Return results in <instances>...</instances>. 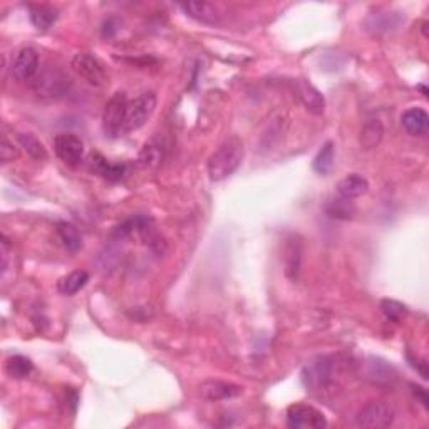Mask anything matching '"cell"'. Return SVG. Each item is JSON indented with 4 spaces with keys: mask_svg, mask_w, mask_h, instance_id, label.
Here are the masks:
<instances>
[{
    "mask_svg": "<svg viewBox=\"0 0 429 429\" xmlns=\"http://www.w3.org/2000/svg\"><path fill=\"white\" fill-rule=\"evenodd\" d=\"M380 310H383V314L386 315L388 321L391 322H401L402 319L406 317V314H408L406 305H402L401 302L397 300H389V299L380 302Z\"/></svg>",
    "mask_w": 429,
    "mask_h": 429,
    "instance_id": "obj_26",
    "label": "cell"
},
{
    "mask_svg": "<svg viewBox=\"0 0 429 429\" xmlns=\"http://www.w3.org/2000/svg\"><path fill=\"white\" fill-rule=\"evenodd\" d=\"M367 190H369V181L359 173L347 174V177L340 179L339 185H337V191H339V195L345 200L359 198V196L366 195Z\"/></svg>",
    "mask_w": 429,
    "mask_h": 429,
    "instance_id": "obj_15",
    "label": "cell"
},
{
    "mask_svg": "<svg viewBox=\"0 0 429 429\" xmlns=\"http://www.w3.org/2000/svg\"><path fill=\"white\" fill-rule=\"evenodd\" d=\"M54 151L63 163L77 166L84 158V143L71 133H60L54 138Z\"/></svg>",
    "mask_w": 429,
    "mask_h": 429,
    "instance_id": "obj_8",
    "label": "cell"
},
{
    "mask_svg": "<svg viewBox=\"0 0 429 429\" xmlns=\"http://www.w3.org/2000/svg\"><path fill=\"white\" fill-rule=\"evenodd\" d=\"M126 109H128V98L124 93H116L104 106L103 129L109 138H117L121 133H124Z\"/></svg>",
    "mask_w": 429,
    "mask_h": 429,
    "instance_id": "obj_4",
    "label": "cell"
},
{
    "mask_svg": "<svg viewBox=\"0 0 429 429\" xmlns=\"http://www.w3.org/2000/svg\"><path fill=\"white\" fill-rule=\"evenodd\" d=\"M56 231H58L59 240L63 242L65 250L71 252V253H76V252L81 250V248H82V236H81V233H79V230L76 229V226L72 225V223L60 222V223H58V229H56Z\"/></svg>",
    "mask_w": 429,
    "mask_h": 429,
    "instance_id": "obj_17",
    "label": "cell"
},
{
    "mask_svg": "<svg viewBox=\"0 0 429 429\" xmlns=\"http://www.w3.org/2000/svg\"><path fill=\"white\" fill-rule=\"evenodd\" d=\"M327 213H329V217L332 218H339V220H349V218L352 217L354 208L351 207V203H349V200H335L332 201V203L327 207Z\"/></svg>",
    "mask_w": 429,
    "mask_h": 429,
    "instance_id": "obj_27",
    "label": "cell"
},
{
    "mask_svg": "<svg viewBox=\"0 0 429 429\" xmlns=\"http://www.w3.org/2000/svg\"><path fill=\"white\" fill-rule=\"evenodd\" d=\"M295 89H297V96H299V99L302 101V104H304L307 111L317 116L326 111V99H324L322 93L317 89V87L310 84L309 81L299 79L295 84Z\"/></svg>",
    "mask_w": 429,
    "mask_h": 429,
    "instance_id": "obj_11",
    "label": "cell"
},
{
    "mask_svg": "<svg viewBox=\"0 0 429 429\" xmlns=\"http://www.w3.org/2000/svg\"><path fill=\"white\" fill-rule=\"evenodd\" d=\"M307 371H309V376H305V378H309L307 386L310 384V386L322 388L332 379V367L329 362L326 361V359H322L321 362H315V364Z\"/></svg>",
    "mask_w": 429,
    "mask_h": 429,
    "instance_id": "obj_24",
    "label": "cell"
},
{
    "mask_svg": "<svg viewBox=\"0 0 429 429\" xmlns=\"http://www.w3.org/2000/svg\"><path fill=\"white\" fill-rule=\"evenodd\" d=\"M302 253H304V245L299 236L292 235L290 238H287L283 247V272L292 282H295L300 275Z\"/></svg>",
    "mask_w": 429,
    "mask_h": 429,
    "instance_id": "obj_10",
    "label": "cell"
},
{
    "mask_svg": "<svg viewBox=\"0 0 429 429\" xmlns=\"http://www.w3.org/2000/svg\"><path fill=\"white\" fill-rule=\"evenodd\" d=\"M89 282V275L84 270H76V272H71L69 275H65L64 278L59 280V290L64 295H74L79 290L86 287V283Z\"/></svg>",
    "mask_w": 429,
    "mask_h": 429,
    "instance_id": "obj_21",
    "label": "cell"
},
{
    "mask_svg": "<svg viewBox=\"0 0 429 429\" xmlns=\"http://www.w3.org/2000/svg\"><path fill=\"white\" fill-rule=\"evenodd\" d=\"M181 8L188 15L193 17L195 20L203 22V24L214 25L222 19L220 8L210 2H188L181 4Z\"/></svg>",
    "mask_w": 429,
    "mask_h": 429,
    "instance_id": "obj_13",
    "label": "cell"
},
{
    "mask_svg": "<svg viewBox=\"0 0 429 429\" xmlns=\"http://www.w3.org/2000/svg\"><path fill=\"white\" fill-rule=\"evenodd\" d=\"M201 394L205 399L208 401H222V399H231L242 394V388L235 386L230 383H222V380H207L201 386Z\"/></svg>",
    "mask_w": 429,
    "mask_h": 429,
    "instance_id": "obj_14",
    "label": "cell"
},
{
    "mask_svg": "<svg viewBox=\"0 0 429 429\" xmlns=\"http://www.w3.org/2000/svg\"><path fill=\"white\" fill-rule=\"evenodd\" d=\"M156 103V94L153 91H146V93H141L134 99L128 101L124 133H131V131H138L139 128H143L153 113H155Z\"/></svg>",
    "mask_w": 429,
    "mask_h": 429,
    "instance_id": "obj_3",
    "label": "cell"
},
{
    "mask_svg": "<svg viewBox=\"0 0 429 429\" xmlns=\"http://www.w3.org/2000/svg\"><path fill=\"white\" fill-rule=\"evenodd\" d=\"M29 17L34 27L47 30L58 20V11L49 6H29Z\"/></svg>",
    "mask_w": 429,
    "mask_h": 429,
    "instance_id": "obj_18",
    "label": "cell"
},
{
    "mask_svg": "<svg viewBox=\"0 0 429 429\" xmlns=\"http://www.w3.org/2000/svg\"><path fill=\"white\" fill-rule=\"evenodd\" d=\"M334 156H335L334 143L327 141L321 148V151L317 153V156L314 158V163H312L314 172L324 174V177L329 174L332 172V168H334Z\"/></svg>",
    "mask_w": 429,
    "mask_h": 429,
    "instance_id": "obj_20",
    "label": "cell"
},
{
    "mask_svg": "<svg viewBox=\"0 0 429 429\" xmlns=\"http://www.w3.org/2000/svg\"><path fill=\"white\" fill-rule=\"evenodd\" d=\"M72 69L76 71L79 77H82L87 84L91 86H104L108 81V74L104 65L99 63L94 56L82 52V54L74 56Z\"/></svg>",
    "mask_w": 429,
    "mask_h": 429,
    "instance_id": "obj_7",
    "label": "cell"
},
{
    "mask_svg": "<svg viewBox=\"0 0 429 429\" xmlns=\"http://www.w3.org/2000/svg\"><path fill=\"white\" fill-rule=\"evenodd\" d=\"M17 158H19V148L11 139L4 138L2 146H0V160H2V163H11V161L17 160Z\"/></svg>",
    "mask_w": 429,
    "mask_h": 429,
    "instance_id": "obj_29",
    "label": "cell"
},
{
    "mask_svg": "<svg viewBox=\"0 0 429 429\" xmlns=\"http://www.w3.org/2000/svg\"><path fill=\"white\" fill-rule=\"evenodd\" d=\"M245 156L243 141L238 136L225 139L208 160V177L212 181H223L233 174Z\"/></svg>",
    "mask_w": 429,
    "mask_h": 429,
    "instance_id": "obj_1",
    "label": "cell"
},
{
    "mask_svg": "<svg viewBox=\"0 0 429 429\" xmlns=\"http://www.w3.org/2000/svg\"><path fill=\"white\" fill-rule=\"evenodd\" d=\"M32 89L41 98H63L71 89V77L58 68H46L32 79Z\"/></svg>",
    "mask_w": 429,
    "mask_h": 429,
    "instance_id": "obj_2",
    "label": "cell"
},
{
    "mask_svg": "<svg viewBox=\"0 0 429 429\" xmlns=\"http://www.w3.org/2000/svg\"><path fill=\"white\" fill-rule=\"evenodd\" d=\"M401 124L411 136H423L429 128V116L423 108H409L401 115Z\"/></svg>",
    "mask_w": 429,
    "mask_h": 429,
    "instance_id": "obj_12",
    "label": "cell"
},
{
    "mask_svg": "<svg viewBox=\"0 0 429 429\" xmlns=\"http://www.w3.org/2000/svg\"><path fill=\"white\" fill-rule=\"evenodd\" d=\"M34 366L30 362L29 357L25 356H12L7 359L6 362V371L11 378L14 379H25L32 372Z\"/></svg>",
    "mask_w": 429,
    "mask_h": 429,
    "instance_id": "obj_23",
    "label": "cell"
},
{
    "mask_svg": "<svg viewBox=\"0 0 429 429\" xmlns=\"http://www.w3.org/2000/svg\"><path fill=\"white\" fill-rule=\"evenodd\" d=\"M139 161L144 166H155L161 161V151L158 146H153V144H146L144 150L141 151V156H139Z\"/></svg>",
    "mask_w": 429,
    "mask_h": 429,
    "instance_id": "obj_28",
    "label": "cell"
},
{
    "mask_svg": "<svg viewBox=\"0 0 429 429\" xmlns=\"http://www.w3.org/2000/svg\"><path fill=\"white\" fill-rule=\"evenodd\" d=\"M287 424L292 429H324L327 426V419L314 406L292 404L287 409Z\"/></svg>",
    "mask_w": 429,
    "mask_h": 429,
    "instance_id": "obj_6",
    "label": "cell"
},
{
    "mask_svg": "<svg viewBox=\"0 0 429 429\" xmlns=\"http://www.w3.org/2000/svg\"><path fill=\"white\" fill-rule=\"evenodd\" d=\"M367 376L376 384H391L394 379V369L388 362L380 361V359H372L369 362V371Z\"/></svg>",
    "mask_w": 429,
    "mask_h": 429,
    "instance_id": "obj_22",
    "label": "cell"
},
{
    "mask_svg": "<svg viewBox=\"0 0 429 429\" xmlns=\"http://www.w3.org/2000/svg\"><path fill=\"white\" fill-rule=\"evenodd\" d=\"M384 138V124L380 120H369L362 126L359 134V143L364 150H374L378 148Z\"/></svg>",
    "mask_w": 429,
    "mask_h": 429,
    "instance_id": "obj_16",
    "label": "cell"
},
{
    "mask_svg": "<svg viewBox=\"0 0 429 429\" xmlns=\"http://www.w3.org/2000/svg\"><path fill=\"white\" fill-rule=\"evenodd\" d=\"M414 396H418L419 399H421V404L424 406V408H429V399H428V394H426V391H424L423 388H419V386H416L414 388Z\"/></svg>",
    "mask_w": 429,
    "mask_h": 429,
    "instance_id": "obj_30",
    "label": "cell"
},
{
    "mask_svg": "<svg viewBox=\"0 0 429 429\" xmlns=\"http://www.w3.org/2000/svg\"><path fill=\"white\" fill-rule=\"evenodd\" d=\"M12 76L15 81L27 82L32 81L39 72V54L34 47H24L15 54L14 63L11 68Z\"/></svg>",
    "mask_w": 429,
    "mask_h": 429,
    "instance_id": "obj_9",
    "label": "cell"
},
{
    "mask_svg": "<svg viewBox=\"0 0 429 429\" xmlns=\"http://www.w3.org/2000/svg\"><path fill=\"white\" fill-rule=\"evenodd\" d=\"M394 421V411L386 402L372 401L359 411L356 416V424L359 428H389Z\"/></svg>",
    "mask_w": 429,
    "mask_h": 429,
    "instance_id": "obj_5",
    "label": "cell"
},
{
    "mask_svg": "<svg viewBox=\"0 0 429 429\" xmlns=\"http://www.w3.org/2000/svg\"><path fill=\"white\" fill-rule=\"evenodd\" d=\"M93 169L108 181H120L126 174V165H109L103 156H93Z\"/></svg>",
    "mask_w": 429,
    "mask_h": 429,
    "instance_id": "obj_19",
    "label": "cell"
},
{
    "mask_svg": "<svg viewBox=\"0 0 429 429\" xmlns=\"http://www.w3.org/2000/svg\"><path fill=\"white\" fill-rule=\"evenodd\" d=\"M19 143H20V146L25 150V153L32 158V160L41 161L47 158L46 148H44V144L39 141L37 136H34V134H30V133L19 134Z\"/></svg>",
    "mask_w": 429,
    "mask_h": 429,
    "instance_id": "obj_25",
    "label": "cell"
}]
</instances>
